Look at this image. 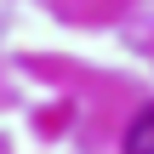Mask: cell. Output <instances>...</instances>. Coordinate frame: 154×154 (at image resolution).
I'll return each mask as SVG.
<instances>
[{"mask_svg":"<svg viewBox=\"0 0 154 154\" xmlns=\"http://www.w3.org/2000/svg\"><path fill=\"white\" fill-rule=\"evenodd\" d=\"M126 154H154V109L131 114V126H126Z\"/></svg>","mask_w":154,"mask_h":154,"instance_id":"1","label":"cell"}]
</instances>
